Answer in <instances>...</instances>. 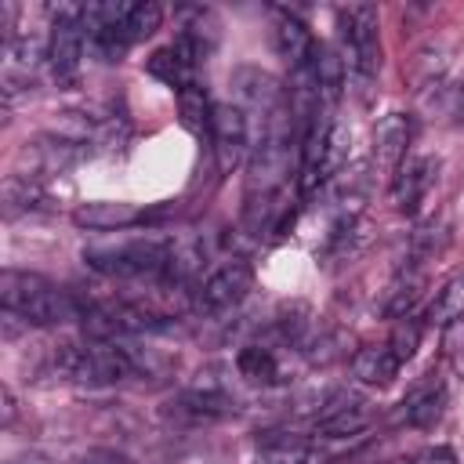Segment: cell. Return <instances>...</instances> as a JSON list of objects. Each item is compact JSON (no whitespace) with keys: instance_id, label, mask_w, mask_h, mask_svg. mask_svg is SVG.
Listing matches in <instances>:
<instances>
[{"instance_id":"obj_26","label":"cell","mask_w":464,"mask_h":464,"mask_svg":"<svg viewBox=\"0 0 464 464\" xmlns=\"http://www.w3.org/2000/svg\"><path fill=\"white\" fill-rule=\"evenodd\" d=\"M450 112H453V120H457V123H464V80L450 91Z\"/></svg>"},{"instance_id":"obj_9","label":"cell","mask_w":464,"mask_h":464,"mask_svg":"<svg viewBox=\"0 0 464 464\" xmlns=\"http://www.w3.org/2000/svg\"><path fill=\"white\" fill-rule=\"evenodd\" d=\"M232 102L243 105L246 116L257 120V130H261L279 109H286L279 80H276L268 69H257V65H239V69L232 72ZM257 130H254V134H257Z\"/></svg>"},{"instance_id":"obj_8","label":"cell","mask_w":464,"mask_h":464,"mask_svg":"<svg viewBox=\"0 0 464 464\" xmlns=\"http://www.w3.org/2000/svg\"><path fill=\"white\" fill-rule=\"evenodd\" d=\"M370 417H373V410L362 395L337 388L319 402V410L312 417V435L315 439H352L370 428Z\"/></svg>"},{"instance_id":"obj_12","label":"cell","mask_w":464,"mask_h":464,"mask_svg":"<svg viewBox=\"0 0 464 464\" xmlns=\"http://www.w3.org/2000/svg\"><path fill=\"white\" fill-rule=\"evenodd\" d=\"M276 51L279 58L290 65V72H304L315 65V54H319V44L315 36L308 33V25L290 14V11H279L276 14Z\"/></svg>"},{"instance_id":"obj_20","label":"cell","mask_w":464,"mask_h":464,"mask_svg":"<svg viewBox=\"0 0 464 464\" xmlns=\"http://www.w3.org/2000/svg\"><path fill=\"white\" fill-rule=\"evenodd\" d=\"M47 210V192L36 178H7L4 181V218H22Z\"/></svg>"},{"instance_id":"obj_19","label":"cell","mask_w":464,"mask_h":464,"mask_svg":"<svg viewBox=\"0 0 464 464\" xmlns=\"http://www.w3.org/2000/svg\"><path fill=\"white\" fill-rule=\"evenodd\" d=\"M178 112H181V123L196 134V138H207L210 141V120H214V102L207 94L203 83H192L185 91H178Z\"/></svg>"},{"instance_id":"obj_25","label":"cell","mask_w":464,"mask_h":464,"mask_svg":"<svg viewBox=\"0 0 464 464\" xmlns=\"http://www.w3.org/2000/svg\"><path fill=\"white\" fill-rule=\"evenodd\" d=\"M76 464H134L130 457H123L120 450H87Z\"/></svg>"},{"instance_id":"obj_24","label":"cell","mask_w":464,"mask_h":464,"mask_svg":"<svg viewBox=\"0 0 464 464\" xmlns=\"http://www.w3.org/2000/svg\"><path fill=\"white\" fill-rule=\"evenodd\" d=\"M413 464H457V453L450 446H428L413 457Z\"/></svg>"},{"instance_id":"obj_18","label":"cell","mask_w":464,"mask_h":464,"mask_svg":"<svg viewBox=\"0 0 464 464\" xmlns=\"http://www.w3.org/2000/svg\"><path fill=\"white\" fill-rule=\"evenodd\" d=\"M457 315H464V268L453 272V276L435 290V297H431V304H428V312H424V323L446 330Z\"/></svg>"},{"instance_id":"obj_10","label":"cell","mask_w":464,"mask_h":464,"mask_svg":"<svg viewBox=\"0 0 464 464\" xmlns=\"http://www.w3.org/2000/svg\"><path fill=\"white\" fill-rule=\"evenodd\" d=\"M442 170V160L431 152H410L402 160V167L392 174V207L406 218H413L420 210V203L428 199V192L435 188Z\"/></svg>"},{"instance_id":"obj_6","label":"cell","mask_w":464,"mask_h":464,"mask_svg":"<svg viewBox=\"0 0 464 464\" xmlns=\"http://www.w3.org/2000/svg\"><path fill=\"white\" fill-rule=\"evenodd\" d=\"M210 149L218 160L221 174L239 170L250 160L254 149V127L243 105L236 102H214V120H210Z\"/></svg>"},{"instance_id":"obj_13","label":"cell","mask_w":464,"mask_h":464,"mask_svg":"<svg viewBox=\"0 0 464 464\" xmlns=\"http://www.w3.org/2000/svg\"><path fill=\"white\" fill-rule=\"evenodd\" d=\"M410 141H413V120L402 112H388L373 130V163L395 174L410 156Z\"/></svg>"},{"instance_id":"obj_5","label":"cell","mask_w":464,"mask_h":464,"mask_svg":"<svg viewBox=\"0 0 464 464\" xmlns=\"http://www.w3.org/2000/svg\"><path fill=\"white\" fill-rule=\"evenodd\" d=\"M87 51V25L83 4H54L51 7V33H47V69L58 87H72L83 69Z\"/></svg>"},{"instance_id":"obj_17","label":"cell","mask_w":464,"mask_h":464,"mask_svg":"<svg viewBox=\"0 0 464 464\" xmlns=\"http://www.w3.org/2000/svg\"><path fill=\"white\" fill-rule=\"evenodd\" d=\"M312 457V439L297 431H268L257 439L254 464H308Z\"/></svg>"},{"instance_id":"obj_23","label":"cell","mask_w":464,"mask_h":464,"mask_svg":"<svg viewBox=\"0 0 464 464\" xmlns=\"http://www.w3.org/2000/svg\"><path fill=\"white\" fill-rule=\"evenodd\" d=\"M348 160V127L344 123H334L330 127V134H326V149H323V160H319V174H315V181L323 185V181H330L337 170H341V163Z\"/></svg>"},{"instance_id":"obj_14","label":"cell","mask_w":464,"mask_h":464,"mask_svg":"<svg viewBox=\"0 0 464 464\" xmlns=\"http://www.w3.org/2000/svg\"><path fill=\"white\" fill-rule=\"evenodd\" d=\"M72 221L87 232H123L134 228L141 221H149L145 210H138L134 203H120V199H94V203H80L72 210Z\"/></svg>"},{"instance_id":"obj_4","label":"cell","mask_w":464,"mask_h":464,"mask_svg":"<svg viewBox=\"0 0 464 464\" xmlns=\"http://www.w3.org/2000/svg\"><path fill=\"white\" fill-rule=\"evenodd\" d=\"M341 62L355 83H370L381 72V11L373 4H344L334 11Z\"/></svg>"},{"instance_id":"obj_16","label":"cell","mask_w":464,"mask_h":464,"mask_svg":"<svg viewBox=\"0 0 464 464\" xmlns=\"http://www.w3.org/2000/svg\"><path fill=\"white\" fill-rule=\"evenodd\" d=\"M446 402H450L446 384L431 377V381L417 384V388L402 399V420H406L410 428H431V424L446 413Z\"/></svg>"},{"instance_id":"obj_22","label":"cell","mask_w":464,"mask_h":464,"mask_svg":"<svg viewBox=\"0 0 464 464\" xmlns=\"http://www.w3.org/2000/svg\"><path fill=\"white\" fill-rule=\"evenodd\" d=\"M420 334H424V323L417 315H402L395 319L392 326V337H388V348L395 352V359L406 366L413 355H417V344H420Z\"/></svg>"},{"instance_id":"obj_21","label":"cell","mask_w":464,"mask_h":464,"mask_svg":"<svg viewBox=\"0 0 464 464\" xmlns=\"http://www.w3.org/2000/svg\"><path fill=\"white\" fill-rule=\"evenodd\" d=\"M236 370H239L250 384H276V381H279V359H276L272 344H265V341L239 348Z\"/></svg>"},{"instance_id":"obj_15","label":"cell","mask_w":464,"mask_h":464,"mask_svg":"<svg viewBox=\"0 0 464 464\" xmlns=\"http://www.w3.org/2000/svg\"><path fill=\"white\" fill-rule=\"evenodd\" d=\"M402 362L395 359V352L384 344H362L355 355H352V377L359 384H370V388H388L395 377H399Z\"/></svg>"},{"instance_id":"obj_2","label":"cell","mask_w":464,"mask_h":464,"mask_svg":"<svg viewBox=\"0 0 464 464\" xmlns=\"http://www.w3.org/2000/svg\"><path fill=\"white\" fill-rule=\"evenodd\" d=\"M0 304L7 319H22L25 326L83 323V308H87V301L76 297L72 290L51 283L40 272H22V268L0 272Z\"/></svg>"},{"instance_id":"obj_7","label":"cell","mask_w":464,"mask_h":464,"mask_svg":"<svg viewBox=\"0 0 464 464\" xmlns=\"http://www.w3.org/2000/svg\"><path fill=\"white\" fill-rule=\"evenodd\" d=\"M250 290H254V268H250V261H243V257L221 261L218 268H210L199 279V286H196V312H203V315L232 312Z\"/></svg>"},{"instance_id":"obj_11","label":"cell","mask_w":464,"mask_h":464,"mask_svg":"<svg viewBox=\"0 0 464 464\" xmlns=\"http://www.w3.org/2000/svg\"><path fill=\"white\" fill-rule=\"evenodd\" d=\"M163 413L178 424H210L236 413V399L225 388H185L167 402Z\"/></svg>"},{"instance_id":"obj_3","label":"cell","mask_w":464,"mask_h":464,"mask_svg":"<svg viewBox=\"0 0 464 464\" xmlns=\"http://www.w3.org/2000/svg\"><path fill=\"white\" fill-rule=\"evenodd\" d=\"M54 373L62 381L83 384V388H109L123 384L138 373V355L123 341H105V337H87L76 344H62L54 352Z\"/></svg>"},{"instance_id":"obj_1","label":"cell","mask_w":464,"mask_h":464,"mask_svg":"<svg viewBox=\"0 0 464 464\" xmlns=\"http://www.w3.org/2000/svg\"><path fill=\"white\" fill-rule=\"evenodd\" d=\"M83 265L109 279H149V283H178L181 279V250L174 239L141 232L120 239H98L80 250Z\"/></svg>"},{"instance_id":"obj_27","label":"cell","mask_w":464,"mask_h":464,"mask_svg":"<svg viewBox=\"0 0 464 464\" xmlns=\"http://www.w3.org/2000/svg\"><path fill=\"white\" fill-rule=\"evenodd\" d=\"M4 464H51L44 453H18V457H11V460H4Z\"/></svg>"}]
</instances>
